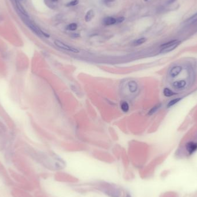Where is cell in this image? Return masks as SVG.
<instances>
[{
	"label": "cell",
	"mask_w": 197,
	"mask_h": 197,
	"mask_svg": "<svg viewBox=\"0 0 197 197\" xmlns=\"http://www.w3.org/2000/svg\"><path fill=\"white\" fill-rule=\"evenodd\" d=\"M179 41L178 40H172L168 41L165 43L161 45L160 47L161 48V53H169L174 50L175 48L179 45Z\"/></svg>",
	"instance_id": "cell-1"
},
{
	"label": "cell",
	"mask_w": 197,
	"mask_h": 197,
	"mask_svg": "<svg viewBox=\"0 0 197 197\" xmlns=\"http://www.w3.org/2000/svg\"><path fill=\"white\" fill-rule=\"evenodd\" d=\"M54 43L55 44L59 47L61 49L64 50L66 51H70L74 53H79V50L74 47H73L72 46H70L64 43V42L59 41V40H55L54 41Z\"/></svg>",
	"instance_id": "cell-2"
},
{
	"label": "cell",
	"mask_w": 197,
	"mask_h": 197,
	"mask_svg": "<svg viewBox=\"0 0 197 197\" xmlns=\"http://www.w3.org/2000/svg\"><path fill=\"white\" fill-rule=\"evenodd\" d=\"M182 70H183L182 66L179 65H175L170 68L168 72V75L170 77V78L175 79L180 74Z\"/></svg>",
	"instance_id": "cell-3"
},
{
	"label": "cell",
	"mask_w": 197,
	"mask_h": 197,
	"mask_svg": "<svg viewBox=\"0 0 197 197\" xmlns=\"http://www.w3.org/2000/svg\"><path fill=\"white\" fill-rule=\"evenodd\" d=\"M185 150L189 155H191L197 151V142L189 141L185 145Z\"/></svg>",
	"instance_id": "cell-4"
},
{
	"label": "cell",
	"mask_w": 197,
	"mask_h": 197,
	"mask_svg": "<svg viewBox=\"0 0 197 197\" xmlns=\"http://www.w3.org/2000/svg\"><path fill=\"white\" fill-rule=\"evenodd\" d=\"M187 86V82L184 80H176L172 83V87L175 90H184Z\"/></svg>",
	"instance_id": "cell-5"
},
{
	"label": "cell",
	"mask_w": 197,
	"mask_h": 197,
	"mask_svg": "<svg viewBox=\"0 0 197 197\" xmlns=\"http://www.w3.org/2000/svg\"><path fill=\"white\" fill-rule=\"evenodd\" d=\"M60 0H44L45 4L51 9H55L58 7Z\"/></svg>",
	"instance_id": "cell-6"
},
{
	"label": "cell",
	"mask_w": 197,
	"mask_h": 197,
	"mask_svg": "<svg viewBox=\"0 0 197 197\" xmlns=\"http://www.w3.org/2000/svg\"><path fill=\"white\" fill-rule=\"evenodd\" d=\"M103 24L106 25H111L116 24V19L112 17H107L103 20Z\"/></svg>",
	"instance_id": "cell-7"
},
{
	"label": "cell",
	"mask_w": 197,
	"mask_h": 197,
	"mask_svg": "<svg viewBox=\"0 0 197 197\" xmlns=\"http://www.w3.org/2000/svg\"><path fill=\"white\" fill-rule=\"evenodd\" d=\"M163 94L167 97H171L175 95L174 92L169 88H165L163 89Z\"/></svg>",
	"instance_id": "cell-8"
},
{
	"label": "cell",
	"mask_w": 197,
	"mask_h": 197,
	"mask_svg": "<svg viewBox=\"0 0 197 197\" xmlns=\"http://www.w3.org/2000/svg\"><path fill=\"white\" fill-rule=\"evenodd\" d=\"M95 16V13L93 12V10L90 9L89 11H88L85 16V20L86 22H90L92 19Z\"/></svg>",
	"instance_id": "cell-9"
},
{
	"label": "cell",
	"mask_w": 197,
	"mask_h": 197,
	"mask_svg": "<svg viewBox=\"0 0 197 197\" xmlns=\"http://www.w3.org/2000/svg\"><path fill=\"white\" fill-rule=\"evenodd\" d=\"M121 109L124 112H128L129 110V105L126 101H123L121 103Z\"/></svg>",
	"instance_id": "cell-10"
},
{
	"label": "cell",
	"mask_w": 197,
	"mask_h": 197,
	"mask_svg": "<svg viewBox=\"0 0 197 197\" xmlns=\"http://www.w3.org/2000/svg\"><path fill=\"white\" fill-rule=\"evenodd\" d=\"M129 90L131 92H133V93L135 92L138 88L137 84L134 81H130L129 83Z\"/></svg>",
	"instance_id": "cell-11"
},
{
	"label": "cell",
	"mask_w": 197,
	"mask_h": 197,
	"mask_svg": "<svg viewBox=\"0 0 197 197\" xmlns=\"http://www.w3.org/2000/svg\"><path fill=\"white\" fill-rule=\"evenodd\" d=\"M180 100H181L180 97H177V98H175V99H174L170 100L167 104V107L170 108V107L174 106L176 103H177L179 102H180Z\"/></svg>",
	"instance_id": "cell-12"
},
{
	"label": "cell",
	"mask_w": 197,
	"mask_h": 197,
	"mask_svg": "<svg viewBox=\"0 0 197 197\" xmlns=\"http://www.w3.org/2000/svg\"><path fill=\"white\" fill-rule=\"evenodd\" d=\"M147 41V39L145 38H140L136 41H135L133 43V45L135 46H140L142 44L144 43Z\"/></svg>",
	"instance_id": "cell-13"
},
{
	"label": "cell",
	"mask_w": 197,
	"mask_h": 197,
	"mask_svg": "<svg viewBox=\"0 0 197 197\" xmlns=\"http://www.w3.org/2000/svg\"><path fill=\"white\" fill-rule=\"evenodd\" d=\"M197 22V12L194 15H193L190 18V19H189L187 21V23L188 24H192L194 22Z\"/></svg>",
	"instance_id": "cell-14"
},
{
	"label": "cell",
	"mask_w": 197,
	"mask_h": 197,
	"mask_svg": "<svg viewBox=\"0 0 197 197\" xmlns=\"http://www.w3.org/2000/svg\"><path fill=\"white\" fill-rule=\"evenodd\" d=\"M66 29L69 31H75L77 29V24L76 23L70 24L67 26Z\"/></svg>",
	"instance_id": "cell-15"
},
{
	"label": "cell",
	"mask_w": 197,
	"mask_h": 197,
	"mask_svg": "<svg viewBox=\"0 0 197 197\" xmlns=\"http://www.w3.org/2000/svg\"><path fill=\"white\" fill-rule=\"evenodd\" d=\"M159 107H160V105H157V106H154V107H152V108L151 109V110L149 111L148 115H153V114H154V113L158 110V109H159Z\"/></svg>",
	"instance_id": "cell-16"
},
{
	"label": "cell",
	"mask_w": 197,
	"mask_h": 197,
	"mask_svg": "<svg viewBox=\"0 0 197 197\" xmlns=\"http://www.w3.org/2000/svg\"><path fill=\"white\" fill-rule=\"evenodd\" d=\"M79 2V0H73L72 1H70V2L67 3L66 6H76L77 5Z\"/></svg>",
	"instance_id": "cell-17"
},
{
	"label": "cell",
	"mask_w": 197,
	"mask_h": 197,
	"mask_svg": "<svg viewBox=\"0 0 197 197\" xmlns=\"http://www.w3.org/2000/svg\"><path fill=\"white\" fill-rule=\"evenodd\" d=\"M115 1V0H103V2L105 5L109 6L112 3H113Z\"/></svg>",
	"instance_id": "cell-18"
},
{
	"label": "cell",
	"mask_w": 197,
	"mask_h": 197,
	"mask_svg": "<svg viewBox=\"0 0 197 197\" xmlns=\"http://www.w3.org/2000/svg\"><path fill=\"white\" fill-rule=\"evenodd\" d=\"M125 20V18L123 17H120V18H118L116 19V23H121L122 22H123Z\"/></svg>",
	"instance_id": "cell-19"
},
{
	"label": "cell",
	"mask_w": 197,
	"mask_h": 197,
	"mask_svg": "<svg viewBox=\"0 0 197 197\" xmlns=\"http://www.w3.org/2000/svg\"><path fill=\"white\" fill-rule=\"evenodd\" d=\"M175 1H176V0H169V1H168L167 3H168V4H171L174 3Z\"/></svg>",
	"instance_id": "cell-20"
},
{
	"label": "cell",
	"mask_w": 197,
	"mask_h": 197,
	"mask_svg": "<svg viewBox=\"0 0 197 197\" xmlns=\"http://www.w3.org/2000/svg\"><path fill=\"white\" fill-rule=\"evenodd\" d=\"M145 1H148V0H144Z\"/></svg>",
	"instance_id": "cell-21"
}]
</instances>
